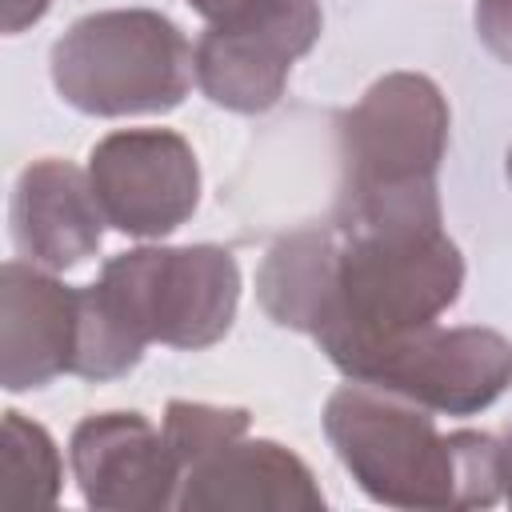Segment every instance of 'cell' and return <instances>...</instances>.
Listing matches in <instances>:
<instances>
[{
  "label": "cell",
  "instance_id": "obj_19",
  "mask_svg": "<svg viewBox=\"0 0 512 512\" xmlns=\"http://www.w3.org/2000/svg\"><path fill=\"white\" fill-rule=\"evenodd\" d=\"M204 20H212V16H220L224 8H232V4H240V0H188Z\"/></svg>",
  "mask_w": 512,
  "mask_h": 512
},
{
  "label": "cell",
  "instance_id": "obj_16",
  "mask_svg": "<svg viewBox=\"0 0 512 512\" xmlns=\"http://www.w3.org/2000/svg\"><path fill=\"white\" fill-rule=\"evenodd\" d=\"M472 20L484 48L512 68V0H476Z\"/></svg>",
  "mask_w": 512,
  "mask_h": 512
},
{
  "label": "cell",
  "instance_id": "obj_1",
  "mask_svg": "<svg viewBox=\"0 0 512 512\" xmlns=\"http://www.w3.org/2000/svg\"><path fill=\"white\" fill-rule=\"evenodd\" d=\"M240 304L236 256L220 244L132 248L80 288V332L72 376L116 380L132 372L152 340L208 348L224 340Z\"/></svg>",
  "mask_w": 512,
  "mask_h": 512
},
{
  "label": "cell",
  "instance_id": "obj_15",
  "mask_svg": "<svg viewBox=\"0 0 512 512\" xmlns=\"http://www.w3.org/2000/svg\"><path fill=\"white\" fill-rule=\"evenodd\" d=\"M248 424H252L248 408H216V404L168 400V408H164V428H160V432H164V440H168V448H172V456H176V464H180V480H184V472H188L196 460H204V456H212L216 448L240 440V436L248 432Z\"/></svg>",
  "mask_w": 512,
  "mask_h": 512
},
{
  "label": "cell",
  "instance_id": "obj_3",
  "mask_svg": "<svg viewBox=\"0 0 512 512\" xmlns=\"http://www.w3.org/2000/svg\"><path fill=\"white\" fill-rule=\"evenodd\" d=\"M460 288L464 256L444 224H336V260L308 336L348 372L360 356L436 324Z\"/></svg>",
  "mask_w": 512,
  "mask_h": 512
},
{
  "label": "cell",
  "instance_id": "obj_12",
  "mask_svg": "<svg viewBox=\"0 0 512 512\" xmlns=\"http://www.w3.org/2000/svg\"><path fill=\"white\" fill-rule=\"evenodd\" d=\"M104 224L92 180L76 164L48 156L20 172L12 192V240L24 260L48 272H68L96 256Z\"/></svg>",
  "mask_w": 512,
  "mask_h": 512
},
{
  "label": "cell",
  "instance_id": "obj_17",
  "mask_svg": "<svg viewBox=\"0 0 512 512\" xmlns=\"http://www.w3.org/2000/svg\"><path fill=\"white\" fill-rule=\"evenodd\" d=\"M52 0H4V32H24L48 12Z\"/></svg>",
  "mask_w": 512,
  "mask_h": 512
},
{
  "label": "cell",
  "instance_id": "obj_13",
  "mask_svg": "<svg viewBox=\"0 0 512 512\" xmlns=\"http://www.w3.org/2000/svg\"><path fill=\"white\" fill-rule=\"evenodd\" d=\"M332 260H336V224H308L280 236L256 272L260 308L280 328L312 332L328 292Z\"/></svg>",
  "mask_w": 512,
  "mask_h": 512
},
{
  "label": "cell",
  "instance_id": "obj_18",
  "mask_svg": "<svg viewBox=\"0 0 512 512\" xmlns=\"http://www.w3.org/2000/svg\"><path fill=\"white\" fill-rule=\"evenodd\" d=\"M500 460H504V500L512 504V428H508V436L500 440Z\"/></svg>",
  "mask_w": 512,
  "mask_h": 512
},
{
  "label": "cell",
  "instance_id": "obj_6",
  "mask_svg": "<svg viewBox=\"0 0 512 512\" xmlns=\"http://www.w3.org/2000/svg\"><path fill=\"white\" fill-rule=\"evenodd\" d=\"M320 28L316 0H240L208 20L196 44V84L228 112H268Z\"/></svg>",
  "mask_w": 512,
  "mask_h": 512
},
{
  "label": "cell",
  "instance_id": "obj_10",
  "mask_svg": "<svg viewBox=\"0 0 512 512\" xmlns=\"http://www.w3.org/2000/svg\"><path fill=\"white\" fill-rule=\"evenodd\" d=\"M76 332L80 288L60 284L32 260H8L0 272V384L28 392L72 372Z\"/></svg>",
  "mask_w": 512,
  "mask_h": 512
},
{
  "label": "cell",
  "instance_id": "obj_11",
  "mask_svg": "<svg viewBox=\"0 0 512 512\" xmlns=\"http://www.w3.org/2000/svg\"><path fill=\"white\" fill-rule=\"evenodd\" d=\"M180 512H320L312 468L276 440H232L196 460L176 492Z\"/></svg>",
  "mask_w": 512,
  "mask_h": 512
},
{
  "label": "cell",
  "instance_id": "obj_20",
  "mask_svg": "<svg viewBox=\"0 0 512 512\" xmlns=\"http://www.w3.org/2000/svg\"><path fill=\"white\" fill-rule=\"evenodd\" d=\"M504 172H508V180H512V148H508V160H504Z\"/></svg>",
  "mask_w": 512,
  "mask_h": 512
},
{
  "label": "cell",
  "instance_id": "obj_9",
  "mask_svg": "<svg viewBox=\"0 0 512 512\" xmlns=\"http://www.w3.org/2000/svg\"><path fill=\"white\" fill-rule=\"evenodd\" d=\"M72 476L88 508L104 512H160L176 508L180 464L140 412H100L72 428Z\"/></svg>",
  "mask_w": 512,
  "mask_h": 512
},
{
  "label": "cell",
  "instance_id": "obj_4",
  "mask_svg": "<svg viewBox=\"0 0 512 512\" xmlns=\"http://www.w3.org/2000/svg\"><path fill=\"white\" fill-rule=\"evenodd\" d=\"M448 148V100L420 72L380 76L340 116L336 224H444L436 172Z\"/></svg>",
  "mask_w": 512,
  "mask_h": 512
},
{
  "label": "cell",
  "instance_id": "obj_5",
  "mask_svg": "<svg viewBox=\"0 0 512 512\" xmlns=\"http://www.w3.org/2000/svg\"><path fill=\"white\" fill-rule=\"evenodd\" d=\"M196 52L184 32L152 8L80 16L52 44V84L76 112L144 116L184 104Z\"/></svg>",
  "mask_w": 512,
  "mask_h": 512
},
{
  "label": "cell",
  "instance_id": "obj_2",
  "mask_svg": "<svg viewBox=\"0 0 512 512\" xmlns=\"http://www.w3.org/2000/svg\"><path fill=\"white\" fill-rule=\"evenodd\" d=\"M324 436L352 480L388 508H488L504 496L500 440L440 432L424 404L348 380L324 404Z\"/></svg>",
  "mask_w": 512,
  "mask_h": 512
},
{
  "label": "cell",
  "instance_id": "obj_8",
  "mask_svg": "<svg viewBox=\"0 0 512 512\" xmlns=\"http://www.w3.org/2000/svg\"><path fill=\"white\" fill-rule=\"evenodd\" d=\"M88 180L104 220L140 240L176 232L200 204V164L172 128L108 132L88 156Z\"/></svg>",
  "mask_w": 512,
  "mask_h": 512
},
{
  "label": "cell",
  "instance_id": "obj_7",
  "mask_svg": "<svg viewBox=\"0 0 512 512\" xmlns=\"http://www.w3.org/2000/svg\"><path fill=\"white\" fill-rule=\"evenodd\" d=\"M356 384L396 392L428 412L472 416L496 404L512 384V340L492 328H416L368 356L348 372Z\"/></svg>",
  "mask_w": 512,
  "mask_h": 512
},
{
  "label": "cell",
  "instance_id": "obj_14",
  "mask_svg": "<svg viewBox=\"0 0 512 512\" xmlns=\"http://www.w3.org/2000/svg\"><path fill=\"white\" fill-rule=\"evenodd\" d=\"M64 468L52 436L24 412H4V448H0V504L52 508L60 500Z\"/></svg>",
  "mask_w": 512,
  "mask_h": 512
}]
</instances>
